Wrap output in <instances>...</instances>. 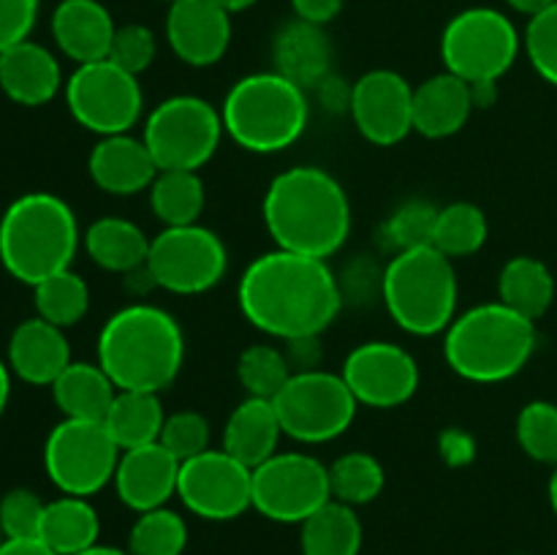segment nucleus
<instances>
[{
	"label": "nucleus",
	"instance_id": "f257e3e1",
	"mask_svg": "<svg viewBox=\"0 0 557 555\" xmlns=\"http://www.w3.org/2000/svg\"><path fill=\"white\" fill-rule=\"evenodd\" d=\"M237 305L250 326L286 343L330 330L346 299L324 259L275 248L245 267Z\"/></svg>",
	"mask_w": 557,
	"mask_h": 555
},
{
	"label": "nucleus",
	"instance_id": "f03ea898",
	"mask_svg": "<svg viewBox=\"0 0 557 555\" xmlns=\"http://www.w3.org/2000/svg\"><path fill=\"white\" fill-rule=\"evenodd\" d=\"M261 215L275 248L324 261L348 243L354 223L351 201L341 180L313 163L275 174L267 185Z\"/></svg>",
	"mask_w": 557,
	"mask_h": 555
},
{
	"label": "nucleus",
	"instance_id": "7ed1b4c3",
	"mask_svg": "<svg viewBox=\"0 0 557 555\" xmlns=\"http://www.w3.org/2000/svg\"><path fill=\"white\" fill-rule=\"evenodd\" d=\"M96 357L117 390L161 395L183 370L185 332L169 310L150 303H131L103 321Z\"/></svg>",
	"mask_w": 557,
	"mask_h": 555
},
{
	"label": "nucleus",
	"instance_id": "20e7f679",
	"mask_svg": "<svg viewBox=\"0 0 557 555\" xmlns=\"http://www.w3.org/2000/svg\"><path fill=\"white\" fill-rule=\"evenodd\" d=\"M536 346V321L500 299L457 313L444 332L446 365L471 384H504L515 379L528 368Z\"/></svg>",
	"mask_w": 557,
	"mask_h": 555
},
{
	"label": "nucleus",
	"instance_id": "39448f33",
	"mask_svg": "<svg viewBox=\"0 0 557 555\" xmlns=\"http://www.w3.org/2000/svg\"><path fill=\"white\" fill-rule=\"evenodd\" d=\"M79 223L65 199L49 190H30L0 215V264L20 283L36 286L69 270L79 250Z\"/></svg>",
	"mask_w": 557,
	"mask_h": 555
},
{
	"label": "nucleus",
	"instance_id": "423d86ee",
	"mask_svg": "<svg viewBox=\"0 0 557 555\" xmlns=\"http://www.w3.org/2000/svg\"><path fill=\"white\" fill-rule=\"evenodd\" d=\"M223 128L237 147L259 156L288 150L310 123L308 90L283 74L259 71L228 87L221 107Z\"/></svg>",
	"mask_w": 557,
	"mask_h": 555
},
{
	"label": "nucleus",
	"instance_id": "0eeeda50",
	"mask_svg": "<svg viewBox=\"0 0 557 555\" xmlns=\"http://www.w3.org/2000/svg\"><path fill=\"white\" fill-rule=\"evenodd\" d=\"M381 299L392 321L408 335L430 337L446 332L460 299L455 261L433 245L392 254L381 278Z\"/></svg>",
	"mask_w": 557,
	"mask_h": 555
},
{
	"label": "nucleus",
	"instance_id": "6e6552de",
	"mask_svg": "<svg viewBox=\"0 0 557 555\" xmlns=\"http://www.w3.org/2000/svg\"><path fill=\"white\" fill-rule=\"evenodd\" d=\"M522 49L515 22L493 5H471L446 22L441 33L444 71L460 76L468 85L495 82L511 71Z\"/></svg>",
	"mask_w": 557,
	"mask_h": 555
},
{
	"label": "nucleus",
	"instance_id": "1a4fd4ad",
	"mask_svg": "<svg viewBox=\"0 0 557 555\" xmlns=\"http://www.w3.org/2000/svg\"><path fill=\"white\" fill-rule=\"evenodd\" d=\"M221 109L199 96H172L150 109L141 128V141L161 169L199 172L215 158L221 147Z\"/></svg>",
	"mask_w": 557,
	"mask_h": 555
},
{
	"label": "nucleus",
	"instance_id": "9d476101",
	"mask_svg": "<svg viewBox=\"0 0 557 555\" xmlns=\"http://www.w3.org/2000/svg\"><path fill=\"white\" fill-rule=\"evenodd\" d=\"M283 435L299 444H330L351 428L359 411L346 379L330 370H294L281 392L272 397Z\"/></svg>",
	"mask_w": 557,
	"mask_h": 555
},
{
	"label": "nucleus",
	"instance_id": "9b49d317",
	"mask_svg": "<svg viewBox=\"0 0 557 555\" xmlns=\"http://www.w3.org/2000/svg\"><path fill=\"white\" fill-rule=\"evenodd\" d=\"M120 452L103 422L63 417L44 441V471L63 495L90 498L114 479Z\"/></svg>",
	"mask_w": 557,
	"mask_h": 555
},
{
	"label": "nucleus",
	"instance_id": "f8f14e48",
	"mask_svg": "<svg viewBox=\"0 0 557 555\" xmlns=\"http://www.w3.org/2000/svg\"><path fill=\"white\" fill-rule=\"evenodd\" d=\"M147 272L169 294L194 297L215 288L226 278L228 250L221 234L201 223L163 226L150 239Z\"/></svg>",
	"mask_w": 557,
	"mask_h": 555
},
{
	"label": "nucleus",
	"instance_id": "ddd939ff",
	"mask_svg": "<svg viewBox=\"0 0 557 555\" xmlns=\"http://www.w3.org/2000/svg\"><path fill=\"white\" fill-rule=\"evenodd\" d=\"M63 96L71 118L98 136L128 134L145 112L139 76L109 58L76 65L65 79Z\"/></svg>",
	"mask_w": 557,
	"mask_h": 555
},
{
	"label": "nucleus",
	"instance_id": "4468645a",
	"mask_svg": "<svg viewBox=\"0 0 557 555\" xmlns=\"http://www.w3.org/2000/svg\"><path fill=\"white\" fill-rule=\"evenodd\" d=\"M332 501L330 466L308 452H275L253 468V509L283 526H302Z\"/></svg>",
	"mask_w": 557,
	"mask_h": 555
},
{
	"label": "nucleus",
	"instance_id": "2eb2a0df",
	"mask_svg": "<svg viewBox=\"0 0 557 555\" xmlns=\"http://www.w3.org/2000/svg\"><path fill=\"white\" fill-rule=\"evenodd\" d=\"M177 498L199 520H237L253 509V468L221 446L180 462Z\"/></svg>",
	"mask_w": 557,
	"mask_h": 555
},
{
	"label": "nucleus",
	"instance_id": "dca6fc26",
	"mask_svg": "<svg viewBox=\"0 0 557 555\" xmlns=\"http://www.w3.org/2000/svg\"><path fill=\"white\" fill-rule=\"evenodd\" d=\"M341 375L359 406L397 408L419 390V362L406 346L389 341H364L343 359Z\"/></svg>",
	"mask_w": 557,
	"mask_h": 555
},
{
	"label": "nucleus",
	"instance_id": "f3484780",
	"mask_svg": "<svg viewBox=\"0 0 557 555\" xmlns=\"http://www.w3.org/2000/svg\"><path fill=\"white\" fill-rule=\"evenodd\" d=\"M354 125L375 147H395L413 131V87L392 69H375L351 85Z\"/></svg>",
	"mask_w": 557,
	"mask_h": 555
},
{
	"label": "nucleus",
	"instance_id": "a211bd4d",
	"mask_svg": "<svg viewBox=\"0 0 557 555\" xmlns=\"http://www.w3.org/2000/svg\"><path fill=\"white\" fill-rule=\"evenodd\" d=\"M166 41L194 69L221 63L232 44V14L212 0H172L166 11Z\"/></svg>",
	"mask_w": 557,
	"mask_h": 555
},
{
	"label": "nucleus",
	"instance_id": "6ab92c4d",
	"mask_svg": "<svg viewBox=\"0 0 557 555\" xmlns=\"http://www.w3.org/2000/svg\"><path fill=\"white\" fill-rule=\"evenodd\" d=\"M180 460L163 444H145L120 452L114 493L136 515L166 506L177 495Z\"/></svg>",
	"mask_w": 557,
	"mask_h": 555
},
{
	"label": "nucleus",
	"instance_id": "aec40b11",
	"mask_svg": "<svg viewBox=\"0 0 557 555\" xmlns=\"http://www.w3.org/2000/svg\"><path fill=\"white\" fill-rule=\"evenodd\" d=\"M87 172L103 194L136 196L150 190L161 169L156 166L141 136L114 134L96 141L87 158Z\"/></svg>",
	"mask_w": 557,
	"mask_h": 555
},
{
	"label": "nucleus",
	"instance_id": "412c9836",
	"mask_svg": "<svg viewBox=\"0 0 557 555\" xmlns=\"http://www.w3.org/2000/svg\"><path fill=\"white\" fill-rule=\"evenodd\" d=\"M117 25L101 0H60L52 11V38L76 65L107 60Z\"/></svg>",
	"mask_w": 557,
	"mask_h": 555
},
{
	"label": "nucleus",
	"instance_id": "4be33fe9",
	"mask_svg": "<svg viewBox=\"0 0 557 555\" xmlns=\"http://www.w3.org/2000/svg\"><path fill=\"white\" fill-rule=\"evenodd\" d=\"M332 49L330 36L321 25L294 16L272 38V63L277 74L292 79L302 90H315L326 76H332Z\"/></svg>",
	"mask_w": 557,
	"mask_h": 555
},
{
	"label": "nucleus",
	"instance_id": "5701e85b",
	"mask_svg": "<svg viewBox=\"0 0 557 555\" xmlns=\"http://www.w3.org/2000/svg\"><path fill=\"white\" fill-rule=\"evenodd\" d=\"M473 90L466 79L441 71L413 87V131L428 139H449L471 120Z\"/></svg>",
	"mask_w": 557,
	"mask_h": 555
},
{
	"label": "nucleus",
	"instance_id": "b1692460",
	"mask_svg": "<svg viewBox=\"0 0 557 555\" xmlns=\"http://www.w3.org/2000/svg\"><path fill=\"white\" fill-rule=\"evenodd\" d=\"M63 85L58 58L41 44L25 38L0 52V90L20 107H44Z\"/></svg>",
	"mask_w": 557,
	"mask_h": 555
},
{
	"label": "nucleus",
	"instance_id": "393cba45",
	"mask_svg": "<svg viewBox=\"0 0 557 555\" xmlns=\"http://www.w3.org/2000/svg\"><path fill=\"white\" fill-rule=\"evenodd\" d=\"M71 359L69 337L60 326L49 324L41 316L25 319L14 326L9 337V368L22 381L36 386H52Z\"/></svg>",
	"mask_w": 557,
	"mask_h": 555
},
{
	"label": "nucleus",
	"instance_id": "a878e982",
	"mask_svg": "<svg viewBox=\"0 0 557 555\" xmlns=\"http://www.w3.org/2000/svg\"><path fill=\"white\" fill-rule=\"evenodd\" d=\"M281 435V419H277L272 400L245 397L223 424L221 449H226L248 468H256L275 455Z\"/></svg>",
	"mask_w": 557,
	"mask_h": 555
},
{
	"label": "nucleus",
	"instance_id": "bb28decb",
	"mask_svg": "<svg viewBox=\"0 0 557 555\" xmlns=\"http://www.w3.org/2000/svg\"><path fill=\"white\" fill-rule=\"evenodd\" d=\"M85 250L92 264H98L101 270L128 275V272L147 264L150 237L139 223L120 215H107L87 226Z\"/></svg>",
	"mask_w": 557,
	"mask_h": 555
},
{
	"label": "nucleus",
	"instance_id": "cd10ccee",
	"mask_svg": "<svg viewBox=\"0 0 557 555\" xmlns=\"http://www.w3.org/2000/svg\"><path fill=\"white\" fill-rule=\"evenodd\" d=\"M117 386L98 362H71L54 379L52 397L65 419H92L103 422Z\"/></svg>",
	"mask_w": 557,
	"mask_h": 555
},
{
	"label": "nucleus",
	"instance_id": "c85d7f7f",
	"mask_svg": "<svg viewBox=\"0 0 557 555\" xmlns=\"http://www.w3.org/2000/svg\"><path fill=\"white\" fill-rule=\"evenodd\" d=\"M101 536V520L92 504L82 495H63L49 501L44 509L41 542L58 555H79L96 547Z\"/></svg>",
	"mask_w": 557,
	"mask_h": 555
},
{
	"label": "nucleus",
	"instance_id": "c756f323",
	"mask_svg": "<svg viewBox=\"0 0 557 555\" xmlns=\"http://www.w3.org/2000/svg\"><path fill=\"white\" fill-rule=\"evenodd\" d=\"M498 299L525 319L539 321L555 303V275L536 256H511L498 275Z\"/></svg>",
	"mask_w": 557,
	"mask_h": 555
},
{
	"label": "nucleus",
	"instance_id": "7c9ffc66",
	"mask_svg": "<svg viewBox=\"0 0 557 555\" xmlns=\"http://www.w3.org/2000/svg\"><path fill=\"white\" fill-rule=\"evenodd\" d=\"M163 422H166V411H163L158 392L141 390H117L107 417H103L109 435L123 452L156 444L161 439Z\"/></svg>",
	"mask_w": 557,
	"mask_h": 555
},
{
	"label": "nucleus",
	"instance_id": "2f4dec72",
	"mask_svg": "<svg viewBox=\"0 0 557 555\" xmlns=\"http://www.w3.org/2000/svg\"><path fill=\"white\" fill-rule=\"evenodd\" d=\"M364 528L357 509L341 501H326L299 526L302 555H359Z\"/></svg>",
	"mask_w": 557,
	"mask_h": 555
},
{
	"label": "nucleus",
	"instance_id": "473e14b6",
	"mask_svg": "<svg viewBox=\"0 0 557 555\" xmlns=\"http://www.w3.org/2000/svg\"><path fill=\"white\" fill-rule=\"evenodd\" d=\"M207 190L199 172L163 169L150 185V207L163 226H190L205 212Z\"/></svg>",
	"mask_w": 557,
	"mask_h": 555
},
{
	"label": "nucleus",
	"instance_id": "72a5a7b5",
	"mask_svg": "<svg viewBox=\"0 0 557 555\" xmlns=\"http://www.w3.org/2000/svg\"><path fill=\"white\" fill-rule=\"evenodd\" d=\"M490 237L487 215L473 201H451V205L438 207V218H435L433 229V248L441 254L455 259H466V256L479 254Z\"/></svg>",
	"mask_w": 557,
	"mask_h": 555
},
{
	"label": "nucleus",
	"instance_id": "f704fd0d",
	"mask_svg": "<svg viewBox=\"0 0 557 555\" xmlns=\"http://www.w3.org/2000/svg\"><path fill=\"white\" fill-rule=\"evenodd\" d=\"M386 471L370 452H346L330 466L332 498L348 506L373 504L384 493Z\"/></svg>",
	"mask_w": 557,
	"mask_h": 555
},
{
	"label": "nucleus",
	"instance_id": "c9c22d12",
	"mask_svg": "<svg viewBox=\"0 0 557 555\" xmlns=\"http://www.w3.org/2000/svg\"><path fill=\"white\" fill-rule=\"evenodd\" d=\"M33 294H36L38 316L60 330L85 319L87 308H90V288H87L85 278L76 275L71 267L44 278L41 283L33 286Z\"/></svg>",
	"mask_w": 557,
	"mask_h": 555
},
{
	"label": "nucleus",
	"instance_id": "e433bc0d",
	"mask_svg": "<svg viewBox=\"0 0 557 555\" xmlns=\"http://www.w3.org/2000/svg\"><path fill=\"white\" fill-rule=\"evenodd\" d=\"M188 547V522L169 506L136 515L128 531L131 555H183Z\"/></svg>",
	"mask_w": 557,
	"mask_h": 555
},
{
	"label": "nucleus",
	"instance_id": "4c0bfd02",
	"mask_svg": "<svg viewBox=\"0 0 557 555\" xmlns=\"http://www.w3.org/2000/svg\"><path fill=\"white\" fill-rule=\"evenodd\" d=\"M294 368L286 351L272 343H253L245 348L237 359V379L248 397H264L272 400L277 392L292 379Z\"/></svg>",
	"mask_w": 557,
	"mask_h": 555
},
{
	"label": "nucleus",
	"instance_id": "58836bf2",
	"mask_svg": "<svg viewBox=\"0 0 557 555\" xmlns=\"http://www.w3.org/2000/svg\"><path fill=\"white\" fill-rule=\"evenodd\" d=\"M517 444L531 460L557 466V403L531 400L517 414Z\"/></svg>",
	"mask_w": 557,
	"mask_h": 555
},
{
	"label": "nucleus",
	"instance_id": "ea45409f",
	"mask_svg": "<svg viewBox=\"0 0 557 555\" xmlns=\"http://www.w3.org/2000/svg\"><path fill=\"white\" fill-rule=\"evenodd\" d=\"M435 218H438V207L430 205V201H403L381 226V243H384V248H392V254L430 245L433 243Z\"/></svg>",
	"mask_w": 557,
	"mask_h": 555
},
{
	"label": "nucleus",
	"instance_id": "a19ab883",
	"mask_svg": "<svg viewBox=\"0 0 557 555\" xmlns=\"http://www.w3.org/2000/svg\"><path fill=\"white\" fill-rule=\"evenodd\" d=\"M210 441L212 428L210 422H207L205 414L194 411V408H183V411L166 414V422H163L158 444L166 446V449L183 462L210 449Z\"/></svg>",
	"mask_w": 557,
	"mask_h": 555
},
{
	"label": "nucleus",
	"instance_id": "79ce46f5",
	"mask_svg": "<svg viewBox=\"0 0 557 555\" xmlns=\"http://www.w3.org/2000/svg\"><path fill=\"white\" fill-rule=\"evenodd\" d=\"M522 49H525L533 71L547 85L557 87V3L528 20L525 33H522Z\"/></svg>",
	"mask_w": 557,
	"mask_h": 555
},
{
	"label": "nucleus",
	"instance_id": "37998d69",
	"mask_svg": "<svg viewBox=\"0 0 557 555\" xmlns=\"http://www.w3.org/2000/svg\"><path fill=\"white\" fill-rule=\"evenodd\" d=\"M47 501L27 488L9 490L0 498V528L5 539H38Z\"/></svg>",
	"mask_w": 557,
	"mask_h": 555
},
{
	"label": "nucleus",
	"instance_id": "c03bdc74",
	"mask_svg": "<svg viewBox=\"0 0 557 555\" xmlns=\"http://www.w3.org/2000/svg\"><path fill=\"white\" fill-rule=\"evenodd\" d=\"M158 52L156 33L139 22H128V25H117L112 38V49H109V60L117 63L120 69L131 71V74H145L152 65Z\"/></svg>",
	"mask_w": 557,
	"mask_h": 555
},
{
	"label": "nucleus",
	"instance_id": "a18cd8bd",
	"mask_svg": "<svg viewBox=\"0 0 557 555\" xmlns=\"http://www.w3.org/2000/svg\"><path fill=\"white\" fill-rule=\"evenodd\" d=\"M38 20V0H0V52L30 38Z\"/></svg>",
	"mask_w": 557,
	"mask_h": 555
},
{
	"label": "nucleus",
	"instance_id": "49530a36",
	"mask_svg": "<svg viewBox=\"0 0 557 555\" xmlns=\"http://www.w3.org/2000/svg\"><path fill=\"white\" fill-rule=\"evenodd\" d=\"M438 452L446 466H468V462L476 460V439L462 428H446L438 435Z\"/></svg>",
	"mask_w": 557,
	"mask_h": 555
},
{
	"label": "nucleus",
	"instance_id": "de8ad7c7",
	"mask_svg": "<svg viewBox=\"0 0 557 555\" xmlns=\"http://www.w3.org/2000/svg\"><path fill=\"white\" fill-rule=\"evenodd\" d=\"M294 9V16L313 25L326 27L343 11L346 0H288Z\"/></svg>",
	"mask_w": 557,
	"mask_h": 555
},
{
	"label": "nucleus",
	"instance_id": "09e8293b",
	"mask_svg": "<svg viewBox=\"0 0 557 555\" xmlns=\"http://www.w3.org/2000/svg\"><path fill=\"white\" fill-rule=\"evenodd\" d=\"M283 351H286L292 368H294V365H297V370L319 368V357H321L319 335L294 337V341H286V348H283Z\"/></svg>",
	"mask_w": 557,
	"mask_h": 555
},
{
	"label": "nucleus",
	"instance_id": "8fccbe9b",
	"mask_svg": "<svg viewBox=\"0 0 557 555\" xmlns=\"http://www.w3.org/2000/svg\"><path fill=\"white\" fill-rule=\"evenodd\" d=\"M315 92H319L321 101H324V107L330 109V112H348V107H351V85L341 82L335 74L326 76V79L315 87Z\"/></svg>",
	"mask_w": 557,
	"mask_h": 555
},
{
	"label": "nucleus",
	"instance_id": "3c124183",
	"mask_svg": "<svg viewBox=\"0 0 557 555\" xmlns=\"http://www.w3.org/2000/svg\"><path fill=\"white\" fill-rule=\"evenodd\" d=\"M0 555H58L41 539H5L0 544Z\"/></svg>",
	"mask_w": 557,
	"mask_h": 555
},
{
	"label": "nucleus",
	"instance_id": "603ef678",
	"mask_svg": "<svg viewBox=\"0 0 557 555\" xmlns=\"http://www.w3.org/2000/svg\"><path fill=\"white\" fill-rule=\"evenodd\" d=\"M553 3H557V0H506V5H509V9H515L517 14H525L528 20L536 14H542V11L549 9Z\"/></svg>",
	"mask_w": 557,
	"mask_h": 555
},
{
	"label": "nucleus",
	"instance_id": "864d4df0",
	"mask_svg": "<svg viewBox=\"0 0 557 555\" xmlns=\"http://www.w3.org/2000/svg\"><path fill=\"white\" fill-rule=\"evenodd\" d=\"M9 365L0 359V417H3L5 406H9V397H11V375H9Z\"/></svg>",
	"mask_w": 557,
	"mask_h": 555
},
{
	"label": "nucleus",
	"instance_id": "5fc2aeb1",
	"mask_svg": "<svg viewBox=\"0 0 557 555\" xmlns=\"http://www.w3.org/2000/svg\"><path fill=\"white\" fill-rule=\"evenodd\" d=\"M212 3H218L223 11H228V14L234 16V14H243V11L253 9L259 0H212Z\"/></svg>",
	"mask_w": 557,
	"mask_h": 555
},
{
	"label": "nucleus",
	"instance_id": "6e6d98bb",
	"mask_svg": "<svg viewBox=\"0 0 557 555\" xmlns=\"http://www.w3.org/2000/svg\"><path fill=\"white\" fill-rule=\"evenodd\" d=\"M79 555H131V553H128V550H123V547H112V544L98 542L96 547L85 550V553H79Z\"/></svg>",
	"mask_w": 557,
	"mask_h": 555
},
{
	"label": "nucleus",
	"instance_id": "4d7b16f0",
	"mask_svg": "<svg viewBox=\"0 0 557 555\" xmlns=\"http://www.w3.org/2000/svg\"><path fill=\"white\" fill-rule=\"evenodd\" d=\"M547 495H549V506H553L555 517H557V466L549 473V484H547Z\"/></svg>",
	"mask_w": 557,
	"mask_h": 555
},
{
	"label": "nucleus",
	"instance_id": "13d9d810",
	"mask_svg": "<svg viewBox=\"0 0 557 555\" xmlns=\"http://www.w3.org/2000/svg\"><path fill=\"white\" fill-rule=\"evenodd\" d=\"M5 542V533H3V528H0V544Z\"/></svg>",
	"mask_w": 557,
	"mask_h": 555
},
{
	"label": "nucleus",
	"instance_id": "bf43d9fd",
	"mask_svg": "<svg viewBox=\"0 0 557 555\" xmlns=\"http://www.w3.org/2000/svg\"><path fill=\"white\" fill-rule=\"evenodd\" d=\"M166 3H172V0H166Z\"/></svg>",
	"mask_w": 557,
	"mask_h": 555
},
{
	"label": "nucleus",
	"instance_id": "052dcab7",
	"mask_svg": "<svg viewBox=\"0 0 557 555\" xmlns=\"http://www.w3.org/2000/svg\"><path fill=\"white\" fill-rule=\"evenodd\" d=\"M555 555H557V553H555Z\"/></svg>",
	"mask_w": 557,
	"mask_h": 555
}]
</instances>
